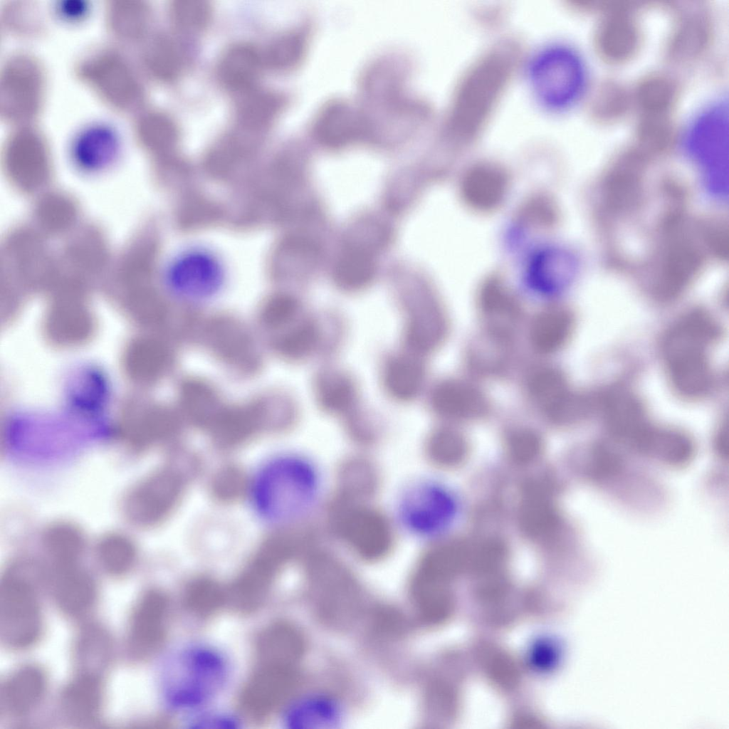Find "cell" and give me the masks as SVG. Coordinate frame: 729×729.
<instances>
[{
    "label": "cell",
    "mask_w": 729,
    "mask_h": 729,
    "mask_svg": "<svg viewBox=\"0 0 729 729\" xmlns=\"http://www.w3.org/2000/svg\"><path fill=\"white\" fill-rule=\"evenodd\" d=\"M302 52L303 43L300 38L288 34L279 37L271 44L266 59L271 68L285 70L297 63Z\"/></svg>",
    "instance_id": "cell-47"
},
{
    "label": "cell",
    "mask_w": 729,
    "mask_h": 729,
    "mask_svg": "<svg viewBox=\"0 0 729 729\" xmlns=\"http://www.w3.org/2000/svg\"><path fill=\"white\" fill-rule=\"evenodd\" d=\"M166 602L159 593H147L132 612L129 628V643L137 654L152 651L164 633Z\"/></svg>",
    "instance_id": "cell-21"
},
{
    "label": "cell",
    "mask_w": 729,
    "mask_h": 729,
    "mask_svg": "<svg viewBox=\"0 0 729 729\" xmlns=\"http://www.w3.org/2000/svg\"><path fill=\"white\" fill-rule=\"evenodd\" d=\"M430 404L437 415L454 421L481 419L491 410L489 399L480 388L456 379L439 382L431 393Z\"/></svg>",
    "instance_id": "cell-17"
},
{
    "label": "cell",
    "mask_w": 729,
    "mask_h": 729,
    "mask_svg": "<svg viewBox=\"0 0 729 729\" xmlns=\"http://www.w3.org/2000/svg\"><path fill=\"white\" fill-rule=\"evenodd\" d=\"M632 107L631 90L614 80H605L596 85L588 105L591 118L601 125L619 122Z\"/></svg>",
    "instance_id": "cell-32"
},
{
    "label": "cell",
    "mask_w": 729,
    "mask_h": 729,
    "mask_svg": "<svg viewBox=\"0 0 729 729\" xmlns=\"http://www.w3.org/2000/svg\"><path fill=\"white\" fill-rule=\"evenodd\" d=\"M717 320L701 309L690 310L666 331L661 353L669 381L686 398H698L709 392L713 373L709 353L720 336Z\"/></svg>",
    "instance_id": "cell-1"
},
{
    "label": "cell",
    "mask_w": 729,
    "mask_h": 729,
    "mask_svg": "<svg viewBox=\"0 0 729 729\" xmlns=\"http://www.w3.org/2000/svg\"><path fill=\"white\" fill-rule=\"evenodd\" d=\"M575 325V316L568 308L562 306L547 308L537 313L530 324V344L540 354H555L569 341Z\"/></svg>",
    "instance_id": "cell-25"
},
{
    "label": "cell",
    "mask_w": 729,
    "mask_h": 729,
    "mask_svg": "<svg viewBox=\"0 0 729 729\" xmlns=\"http://www.w3.org/2000/svg\"><path fill=\"white\" fill-rule=\"evenodd\" d=\"M315 392L320 407L328 413H352L356 407V384L343 372L329 369L320 372L315 379Z\"/></svg>",
    "instance_id": "cell-33"
},
{
    "label": "cell",
    "mask_w": 729,
    "mask_h": 729,
    "mask_svg": "<svg viewBox=\"0 0 729 729\" xmlns=\"http://www.w3.org/2000/svg\"><path fill=\"white\" fill-rule=\"evenodd\" d=\"M552 502L546 491L539 488L527 490L520 510V522L530 536L540 537L551 533L557 517Z\"/></svg>",
    "instance_id": "cell-38"
},
{
    "label": "cell",
    "mask_w": 729,
    "mask_h": 729,
    "mask_svg": "<svg viewBox=\"0 0 729 729\" xmlns=\"http://www.w3.org/2000/svg\"><path fill=\"white\" fill-rule=\"evenodd\" d=\"M1 19L6 29L19 36L36 35L43 28L38 9L26 1L6 3L1 11Z\"/></svg>",
    "instance_id": "cell-46"
},
{
    "label": "cell",
    "mask_w": 729,
    "mask_h": 729,
    "mask_svg": "<svg viewBox=\"0 0 729 729\" xmlns=\"http://www.w3.org/2000/svg\"><path fill=\"white\" fill-rule=\"evenodd\" d=\"M133 132L144 146L154 150H164L176 144L179 128L174 120L159 110H147L136 119Z\"/></svg>",
    "instance_id": "cell-40"
},
{
    "label": "cell",
    "mask_w": 729,
    "mask_h": 729,
    "mask_svg": "<svg viewBox=\"0 0 729 729\" xmlns=\"http://www.w3.org/2000/svg\"><path fill=\"white\" fill-rule=\"evenodd\" d=\"M666 242L655 292L659 298L670 300L692 280L701 265L702 256L685 234L673 233Z\"/></svg>",
    "instance_id": "cell-16"
},
{
    "label": "cell",
    "mask_w": 729,
    "mask_h": 729,
    "mask_svg": "<svg viewBox=\"0 0 729 729\" xmlns=\"http://www.w3.org/2000/svg\"><path fill=\"white\" fill-rule=\"evenodd\" d=\"M527 389L530 399L545 415L571 390L564 372L550 366L535 370L528 378Z\"/></svg>",
    "instance_id": "cell-39"
},
{
    "label": "cell",
    "mask_w": 729,
    "mask_h": 729,
    "mask_svg": "<svg viewBox=\"0 0 729 729\" xmlns=\"http://www.w3.org/2000/svg\"><path fill=\"white\" fill-rule=\"evenodd\" d=\"M197 337L214 356L239 374H251L261 364V352L249 330L229 316L212 317L199 325Z\"/></svg>",
    "instance_id": "cell-10"
},
{
    "label": "cell",
    "mask_w": 729,
    "mask_h": 729,
    "mask_svg": "<svg viewBox=\"0 0 729 729\" xmlns=\"http://www.w3.org/2000/svg\"><path fill=\"white\" fill-rule=\"evenodd\" d=\"M96 555L103 570L115 576L132 570L137 555L134 541L127 535L117 532L107 533L99 540Z\"/></svg>",
    "instance_id": "cell-41"
},
{
    "label": "cell",
    "mask_w": 729,
    "mask_h": 729,
    "mask_svg": "<svg viewBox=\"0 0 729 729\" xmlns=\"http://www.w3.org/2000/svg\"><path fill=\"white\" fill-rule=\"evenodd\" d=\"M426 378L421 356L412 353L396 355L384 363L382 380L387 393L394 399L407 402L421 392Z\"/></svg>",
    "instance_id": "cell-27"
},
{
    "label": "cell",
    "mask_w": 729,
    "mask_h": 729,
    "mask_svg": "<svg viewBox=\"0 0 729 729\" xmlns=\"http://www.w3.org/2000/svg\"><path fill=\"white\" fill-rule=\"evenodd\" d=\"M320 337L317 322L303 317L293 327L273 341L270 346L285 358L303 359L315 350Z\"/></svg>",
    "instance_id": "cell-43"
},
{
    "label": "cell",
    "mask_w": 729,
    "mask_h": 729,
    "mask_svg": "<svg viewBox=\"0 0 729 729\" xmlns=\"http://www.w3.org/2000/svg\"><path fill=\"white\" fill-rule=\"evenodd\" d=\"M407 322L404 342L411 353L424 356L444 341L448 332L446 313L436 298L428 290H419L405 298Z\"/></svg>",
    "instance_id": "cell-14"
},
{
    "label": "cell",
    "mask_w": 729,
    "mask_h": 729,
    "mask_svg": "<svg viewBox=\"0 0 729 729\" xmlns=\"http://www.w3.org/2000/svg\"><path fill=\"white\" fill-rule=\"evenodd\" d=\"M596 404L608 429L619 439L643 445L653 430L642 401L628 389H613Z\"/></svg>",
    "instance_id": "cell-15"
},
{
    "label": "cell",
    "mask_w": 729,
    "mask_h": 729,
    "mask_svg": "<svg viewBox=\"0 0 729 729\" xmlns=\"http://www.w3.org/2000/svg\"><path fill=\"white\" fill-rule=\"evenodd\" d=\"M105 19L110 33L125 43H142L150 36L152 9L144 0H111Z\"/></svg>",
    "instance_id": "cell-22"
},
{
    "label": "cell",
    "mask_w": 729,
    "mask_h": 729,
    "mask_svg": "<svg viewBox=\"0 0 729 729\" xmlns=\"http://www.w3.org/2000/svg\"><path fill=\"white\" fill-rule=\"evenodd\" d=\"M74 73L104 103L118 112L136 111L144 103L141 77L117 49L103 47L87 53L75 63Z\"/></svg>",
    "instance_id": "cell-5"
},
{
    "label": "cell",
    "mask_w": 729,
    "mask_h": 729,
    "mask_svg": "<svg viewBox=\"0 0 729 729\" xmlns=\"http://www.w3.org/2000/svg\"><path fill=\"white\" fill-rule=\"evenodd\" d=\"M63 711L74 723L94 721L100 711L103 688L100 677L85 671L75 677L65 687L61 696Z\"/></svg>",
    "instance_id": "cell-26"
},
{
    "label": "cell",
    "mask_w": 729,
    "mask_h": 729,
    "mask_svg": "<svg viewBox=\"0 0 729 729\" xmlns=\"http://www.w3.org/2000/svg\"><path fill=\"white\" fill-rule=\"evenodd\" d=\"M631 93L633 107L639 115H672L681 88L671 75L655 71L640 78Z\"/></svg>",
    "instance_id": "cell-23"
},
{
    "label": "cell",
    "mask_w": 729,
    "mask_h": 729,
    "mask_svg": "<svg viewBox=\"0 0 729 729\" xmlns=\"http://www.w3.org/2000/svg\"><path fill=\"white\" fill-rule=\"evenodd\" d=\"M169 15L174 26L186 33L204 31L212 18L210 4L201 0H176L169 6Z\"/></svg>",
    "instance_id": "cell-44"
},
{
    "label": "cell",
    "mask_w": 729,
    "mask_h": 729,
    "mask_svg": "<svg viewBox=\"0 0 729 729\" xmlns=\"http://www.w3.org/2000/svg\"><path fill=\"white\" fill-rule=\"evenodd\" d=\"M645 158L634 147L617 159L606 183L607 197L611 206L626 208L635 201Z\"/></svg>",
    "instance_id": "cell-30"
},
{
    "label": "cell",
    "mask_w": 729,
    "mask_h": 729,
    "mask_svg": "<svg viewBox=\"0 0 729 729\" xmlns=\"http://www.w3.org/2000/svg\"><path fill=\"white\" fill-rule=\"evenodd\" d=\"M323 489V476L317 462L299 455L275 461L258 480L256 498L266 515L293 520L310 514L318 505Z\"/></svg>",
    "instance_id": "cell-2"
},
{
    "label": "cell",
    "mask_w": 729,
    "mask_h": 729,
    "mask_svg": "<svg viewBox=\"0 0 729 729\" xmlns=\"http://www.w3.org/2000/svg\"><path fill=\"white\" fill-rule=\"evenodd\" d=\"M53 581L54 597L64 612L79 614L93 604L96 592L95 581L78 565L55 568Z\"/></svg>",
    "instance_id": "cell-28"
},
{
    "label": "cell",
    "mask_w": 729,
    "mask_h": 729,
    "mask_svg": "<svg viewBox=\"0 0 729 729\" xmlns=\"http://www.w3.org/2000/svg\"><path fill=\"white\" fill-rule=\"evenodd\" d=\"M42 544L55 568L63 567L78 565L85 551V539L76 525L57 522L46 528Z\"/></svg>",
    "instance_id": "cell-34"
},
{
    "label": "cell",
    "mask_w": 729,
    "mask_h": 729,
    "mask_svg": "<svg viewBox=\"0 0 729 729\" xmlns=\"http://www.w3.org/2000/svg\"><path fill=\"white\" fill-rule=\"evenodd\" d=\"M45 688L43 671L34 666H24L13 672L6 681L1 691L2 705L13 715H24L38 704Z\"/></svg>",
    "instance_id": "cell-29"
},
{
    "label": "cell",
    "mask_w": 729,
    "mask_h": 729,
    "mask_svg": "<svg viewBox=\"0 0 729 729\" xmlns=\"http://www.w3.org/2000/svg\"><path fill=\"white\" fill-rule=\"evenodd\" d=\"M281 107L279 97L270 92L248 91L238 107V126L255 134L266 128Z\"/></svg>",
    "instance_id": "cell-42"
},
{
    "label": "cell",
    "mask_w": 729,
    "mask_h": 729,
    "mask_svg": "<svg viewBox=\"0 0 729 729\" xmlns=\"http://www.w3.org/2000/svg\"><path fill=\"white\" fill-rule=\"evenodd\" d=\"M142 43L140 63L151 77L170 82L179 75L184 65L183 55L172 38L157 33L149 36Z\"/></svg>",
    "instance_id": "cell-31"
},
{
    "label": "cell",
    "mask_w": 729,
    "mask_h": 729,
    "mask_svg": "<svg viewBox=\"0 0 729 729\" xmlns=\"http://www.w3.org/2000/svg\"><path fill=\"white\" fill-rule=\"evenodd\" d=\"M429 447L432 456L440 463L452 466L461 462L467 454L466 438L459 431L450 428L437 429L430 436Z\"/></svg>",
    "instance_id": "cell-45"
},
{
    "label": "cell",
    "mask_w": 729,
    "mask_h": 729,
    "mask_svg": "<svg viewBox=\"0 0 729 729\" xmlns=\"http://www.w3.org/2000/svg\"><path fill=\"white\" fill-rule=\"evenodd\" d=\"M676 137L672 115H639L634 147L644 156L666 152L674 145Z\"/></svg>",
    "instance_id": "cell-37"
},
{
    "label": "cell",
    "mask_w": 729,
    "mask_h": 729,
    "mask_svg": "<svg viewBox=\"0 0 729 729\" xmlns=\"http://www.w3.org/2000/svg\"><path fill=\"white\" fill-rule=\"evenodd\" d=\"M513 51L498 49L483 57L463 78L451 107L449 132L456 143L476 136L512 73Z\"/></svg>",
    "instance_id": "cell-3"
},
{
    "label": "cell",
    "mask_w": 729,
    "mask_h": 729,
    "mask_svg": "<svg viewBox=\"0 0 729 729\" xmlns=\"http://www.w3.org/2000/svg\"><path fill=\"white\" fill-rule=\"evenodd\" d=\"M508 186V174L503 168L483 163L471 167L463 176L461 192L470 206L480 211H489L502 202Z\"/></svg>",
    "instance_id": "cell-20"
},
{
    "label": "cell",
    "mask_w": 729,
    "mask_h": 729,
    "mask_svg": "<svg viewBox=\"0 0 729 729\" xmlns=\"http://www.w3.org/2000/svg\"><path fill=\"white\" fill-rule=\"evenodd\" d=\"M263 63L261 53L248 43H236L221 55L218 75L228 89L237 92L251 90L260 74Z\"/></svg>",
    "instance_id": "cell-24"
},
{
    "label": "cell",
    "mask_w": 729,
    "mask_h": 729,
    "mask_svg": "<svg viewBox=\"0 0 729 729\" xmlns=\"http://www.w3.org/2000/svg\"><path fill=\"white\" fill-rule=\"evenodd\" d=\"M542 444L540 435L527 428L513 431L507 439L510 455L519 463H528L534 459L540 452Z\"/></svg>",
    "instance_id": "cell-48"
},
{
    "label": "cell",
    "mask_w": 729,
    "mask_h": 729,
    "mask_svg": "<svg viewBox=\"0 0 729 729\" xmlns=\"http://www.w3.org/2000/svg\"><path fill=\"white\" fill-rule=\"evenodd\" d=\"M226 665L216 652L195 649L177 660L170 685V700L177 707H193L208 701L224 683Z\"/></svg>",
    "instance_id": "cell-8"
},
{
    "label": "cell",
    "mask_w": 729,
    "mask_h": 729,
    "mask_svg": "<svg viewBox=\"0 0 729 729\" xmlns=\"http://www.w3.org/2000/svg\"><path fill=\"white\" fill-rule=\"evenodd\" d=\"M47 73L42 61L27 51L4 59L0 69V115L16 126L31 125L41 113L47 92Z\"/></svg>",
    "instance_id": "cell-6"
},
{
    "label": "cell",
    "mask_w": 729,
    "mask_h": 729,
    "mask_svg": "<svg viewBox=\"0 0 729 729\" xmlns=\"http://www.w3.org/2000/svg\"><path fill=\"white\" fill-rule=\"evenodd\" d=\"M375 263L368 249L359 246L347 248L337 259L333 268L336 284L345 290H357L372 280Z\"/></svg>",
    "instance_id": "cell-36"
},
{
    "label": "cell",
    "mask_w": 729,
    "mask_h": 729,
    "mask_svg": "<svg viewBox=\"0 0 729 729\" xmlns=\"http://www.w3.org/2000/svg\"><path fill=\"white\" fill-rule=\"evenodd\" d=\"M449 498L438 485L426 480H411L400 490L394 515L400 528L411 537L436 533L446 523Z\"/></svg>",
    "instance_id": "cell-9"
},
{
    "label": "cell",
    "mask_w": 729,
    "mask_h": 729,
    "mask_svg": "<svg viewBox=\"0 0 729 729\" xmlns=\"http://www.w3.org/2000/svg\"><path fill=\"white\" fill-rule=\"evenodd\" d=\"M119 148L118 137L113 130L95 125L78 135L71 147V157L80 170L97 173L115 162Z\"/></svg>",
    "instance_id": "cell-19"
},
{
    "label": "cell",
    "mask_w": 729,
    "mask_h": 729,
    "mask_svg": "<svg viewBox=\"0 0 729 729\" xmlns=\"http://www.w3.org/2000/svg\"><path fill=\"white\" fill-rule=\"evenodd\" d=\"M223 269L218 258L209 251L192 248L177 256L168 266L167 286L179 297L189 300L209 298L220 288Z\"/></svg>",
    "instance_id": "cell-13"
},
{
    "label": "cell",
    "mask_w": 729,
    "mask_h": 729,
    "mask_svg": "<svg viewBox=\"0 0 729 729\" xmlns=\"http://www.w3.org/2000/svg\"><path fill=\"white\" fill-rule=\"evenodd\" d=\"M41 574L38 563L23 558L6 570L0 586V636L13 648H24L38 637L42 617L36 582Z\"/></svg>",
    "instance_id": "cell-4"
},
{
    "label": "cell",
    "mask_w": 729,
    "mask_h": 729,
    "mask_svg": "<svg viewBox=\"0 0 729 729\" xmlns=\"http://www.w3.org/2000/svg\"><path fill=\"white\" fill-rule=\"evenodd\" d=\"M181 479L170 470L154 472L137 482L125 494L122 510L125 519L137 527L160 521L175 503Z\"/></svg>",
    "instance_id": "cell-12"
},
{
    "label": "cell",
    "mask_w": 729,
    "mask_h": 729,
    "mask_svg": "<svg viewBox=\"0 0 729 729\" xmlns=\"http://www.w3.org/2000/svg\"><path fill=\"white\" fill-rule=\"evenodd\" d=\"M179 401L183 413L189 419L207 427L224 405L211 385L196 379L185 380L182 384Z\"/></svg>",
    "instance_id": "cell-35"
},
{
    "label": "cell",
    "mask_w": 729,
    "mask_h": 729,
    "mask_svg": "<svg viewBox=\"0 0 729 729\" xmlns=\"http://www.w3.org/2000/svg\"><path fill=\"white\" fill-rule=\"evenodd\" d=\"M676 16L664 45L666 60L688 65L701 59L710 49L715 33L713 15L701 2L675 6Z\"/></svg>",
    "instance_id": "cell-11"
},
{
    "label": "cell",
    "mask_w": 729,
    "mask_h": 729,
    "mask_svg": "<svg viewBox=\"0 0 729 729\" xmlns=\"http://www.w3.org/2000/svg\"><path fill=\"white\" fill-rule=\"evenodd\" d=\"M478 305L485 332L510 341L520 320L521 308L503 281L488 280L479 291Z\"/></svg>",
    "instance_id": "cell-18"
},
{
    "label": "cell",
    "mask_w": 729,
    "mask_h": 729,
    "mask_svg": "<svg viewBox=\"0 0 729 729\" xmlns=\"http://www.w3.org/2000/svg\"><path fill=\"white\" fill-rule=\"evenodd\" d=\"M642 6L635 2L613 1L595 26L593 49L599 59L610 66L632 61L644 42L643 30L636 15Z\"/></svg>",
    "instance_id": "cell-7"
}]
</instances>
